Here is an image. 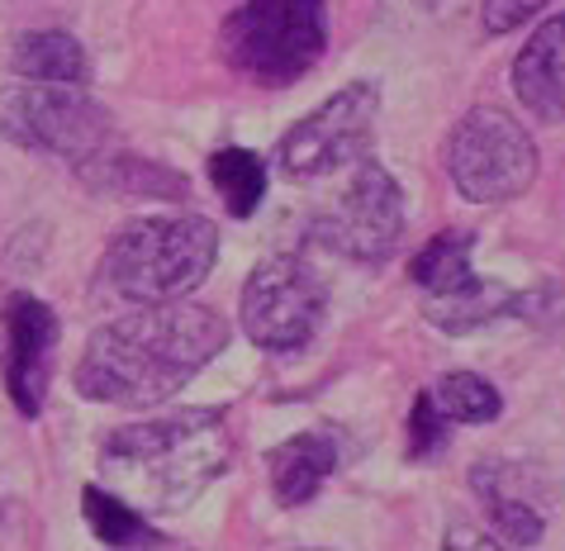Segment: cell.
Instances as JSON below:
<instances>
[{
  "mask_svg": "<svg viewBox=\"0 0 565 551\" xmlns=\"http://www.w3.org/2000/svg\"><path fill=\"white\" fill-rule=\"evenodd\" d=\"M224 348V314L191 300H162L96 328L72 381L96 404L148 409L195 381V371H205Z\"/></svg>",
  "mask_w": 565,
  "mask_h": 551,
  "instance_id": "cell-1",
  "label": "cell"
},
{
  "mask_svg": "<svg viewBox=\"0 0 565 551\" xmlns=\"http://www.w3.org/2000/svg\"><path fill=\"white\" fill-rule=\"evenodd\" d=\"M96 462L109 495L134 504L138 513H181L228 470V418L224 409H185L129 423L105 437Z\"/></svg>",
  "mask_w": 565,
  "mask_h": 551,
  "instance_id": "cell-2",
  "label": "cell"
},
{
  "mask_svg": "<svg viewBox=\"0 0 565 551\" xmlns=\"http://www.w3.org/2000/svg\"><path fill=\"white\" fill-rule=\"evenodd\" d=\"M218 224L205 214L134 219L109 239L100 257V286L134 305H162L191 295L214 272Z\"/></svg>",
  "mask_w": 565,
  "mask_h": 551,
  "instance_id": "cell-3",
  "label": "cell"
},
{
  "mask_svg": "<svg viewBox=\"0 0 565 551\" xmlns=\"http://www.w3.org/2000/svg\"><path fill=\"white\" fill-rule=\"evenodd\" d=\"M224 62L253 86H295L328 49L323 0H243L224 20Z\"/></svg>",
  "mask_w": 565,
  "mask_h": 551,
  "instance_id": "cell-4",
  "label": "cell"
},
{
  "mask_svg": "<svg viewBox=\"0 0 565 551\" xmlns=\"http://www.w3.org/2000/svg\"><path fill=\"white\" fill-rule=\"evenodd\" d=\"M115 119L109 109L82 96V86L14 82L0 91V138L24 152H49L62 162L90 167L105 157Z\"/></svg>",
  "mask_w": 565,
  "mask_h": 551,
  "instance_id": "cell-5",
  "label": "cell"
},
{
  "mask_svg": "<svg viewBox=\"0 0 565 551\" xmlns=\"http://www.w3.org/2000/svg\"><path fill=\"white\" fill-rule=\"evenodd\" d=\"M447 177L470 204H504L537 181V144L509 109L476 105L447 134Z\"/></svg>",
  "mask_w": 565,
  "mask_h": 551,
  "instance_id": "cell-6",
  "label": "cell"
},
{
  "mask_svg": "<svg viewBox=\"0 0 565 551\" xmlns=\"http://www.w3.org/2000/svg\"><path fill=\"white\" fill-rule=\"evenodd\" d=\"M328 286L300 257H266L243 286L238 324L262 352H300L319 338Z\"/></svg>",
  "mask_w": 565,
  "mask_h": 551,
  "instance_id": "cell-7",
  "label": "cell"
},
{
  "mask_svg": "<svg viewBox=\"0 0 565 551\" xmlns=\"http://www.w3.org/2000/svg\"><path fill=\"white\" fill-rule=\"evenodd\" d=\"M404 233V195L399 181L375 162V157H356L352 162V181L338 191V200L328 210L313 214V239L328 252L348 262H385L395 252Z\"/></svg>",
  "mask_w": 565,
  "mask_h": 551,
  "instance_id": "cell-8",
  "label": "cell"
},
{
  "mask_svg": "<svg viewBox=\"0 0 565 551\" xmlns=\"http://www.w3.org/2000/svg\"><path fill=\"white\" fill-rule=\"evenodd\" d=\"M375 109H381V91L371 82L342 86L338 96H328L313 115H305L280 138V171L295 181H323L333 171L352 167L371 148Z\"/></svg>",
  "mask_w": 565,
  "mask_h": 551,
  "instance_id": "cell-9",
  "label": "cell"
},
{
  "mask_svg": "<svg viewBox=\"0 0 565 551\" xmlns=\"http://www.w3.org/2000/svg\"><path fill=\"white\" fill-rule=\"evenodd\" d=\"M0 328H6V390L24 418H39L53 385L57 314L39 295L14 290L0 309Z\"/></svg>",
  "mask_w": 565,
  "mask_h": 551,
  "instance_id": "cell-10",
  "label": "cell"
},
{
  "mask_svg": "<svg viewBox=\"0 0 565 551\" xmlns=\"http://www.w3.org/2000/svg\"><path fill=\"white\" fill-rule=\"evenodd\" d=\"M470 490L480 495L499 538H509L513 547H537L546 538V490H552V480L537 466L480 462L470 470Z\"/></svg>",
  "mask_w": 565,
  "mask_h": 551,
  "instance_id": "cell-11",
  "label": "cell"
},
{
  "mask_svg": "<svg viewBox=\"0 0 565 551\" xmlns=\"http://www.w3.org/2000/svg\"><path fill=\"white\" fill-rule=\"evenodd\" d=\"M513 91L542 124H556L565 109V20H546L513 62Z\"/></svg>",
  "mask_w": 565,
  "mask_h": 551,
  "instance_id": "cell-12",
  "label": "cell"
},
{
  "mask_svg": "<svg viewBox=\"0 0 565 551\" xmlns=\"http://www.w3.org/2000/svg\"><path fill=\"white\" fill-rule=\"evenodd\" d=\"M10 67L20 72V82H39V86H86L90 76V57L82 49V39L67 29H29L14 39Z\"/></svg>",
  "mask_w": 565,
  "mask_h": 551,
  "instance_id": "cell-13",
  "label": "cell"
},
{
  "mask_svg": "<svg viewBox=\"0 0 565 551\" xmlns=\"http://www.w3.org/2000/svg\"><path fill=\"white\" fill-rule=\"evenodd\" d=\"M338 470V443L328 433H300L271 452V490L286 509H300Z\"/></svg>",
  "mask_w": 565,
  "mask_h": 551,
  "instance_id": "cell-14",
  "label": "cell"
},
{
  "mask_svg": "<svg viewBox=\"0 0 565 551\" xmlns=\"http://www.w3.org/2000/svg\"><path fill=\"white\" fill-rule=\"evenodd\" d=\"M518 309H523V295H513L509 286L484 280V276H470L457 290H443V295L423 300L428 324H437L443 333H476V328H484L490 319H504V314H518Z\"/></svg>",
  "mask_w": 565,
  "mask_h": 551,
  "instance_id": "cell-15",
  "label": "cell"
},
{
  "mask_svg": "<svg viewBox=\"0 0 565 551\" xmlns=\"http://www.w3.org/2000/svg\"><path fill=\"white\" fill-rule=\"evenodd\" d=\"M82 513H86V528L96 532L105 547L115 551H148V547H162L167 538L148 528V513H138L134 504H124L119 495H109L105 485H86L82 490Z\"/></svg>",
  "mask_w": 565,
  "mask_h": 551,
  "instance_id": "cell-16",
  "label": "cell"
},
{
  "mask_svg": "<svg viewBox=\"0 0 565 551\" xmlns=\"http://www.w3.org/2000/svg\"><path fill=\"white\" fill-rule=\"evenodd\" d=\"M470 252H476V233H470V229H447V233H437V239L423 243L418 257L409 262L414 286H423L428 295L457 290L461 280L476 276V266H470Z\"/></svg>",
  "mask_w": 565,
  "mask_h": 551,
  "instance_id": "cell-17",
  "label": "cell"
},
{
  "mask_svg": "<svg viewBox=\"0 0 565 551\" xmlns=\"http://www.w3.org/2000/svg\"><path fill=\"white\" fill-rule=\"evenodd\" d=\"M210 181H214L218 200L228 204L233 219L257 214V204L266 200V162L253 148H238V144L218 148L210 157Z\"/></svg>",
  "mask_w": 565,
  "mask_h": 551,
  "instance_id": "cell-18",
  "label": "cell"
},
{
  "mask_svg": "<svg viewBox=\"0 0 565 551\" xmlns=\"http://www.w3.org/2000/svg\"><path fill=\"white\" fill-rule=\"evenodd\" d=\"M428 395L451 423H494L504 414V395L476 371H447Z\"/></svg>",
  "mask_w": 565,
  "mask_h": 551,
  "instance_id": "cell-19",
  "label": "cell"
},
{
  "mask_svg": "<svg viewBox=\"0 0 565 551\" xmlns=\"http://www.w3.org/2000/svg\"><path fill=\"white\" fill-rule=\"evenodd\" d=\"M105 191H129V195H162V200H177L185 191V181L177 171H162V167H143V162H115L100 171Z\"/></svg>",
  "mask_w": 565,
  "mask_h": 551,
  "instance_id": "cell-20",
  "label": "cell"
},
{
  "mask_svg": "<svg viewBox=\"0 0 565 551\" xmlns=\"http://www.w3.org/2000/svg\"><path fill=\"white\" fill-rule=\"evenodd\" d=\"M447 437H451V418L433 404L428 390H423L414 400V414H409V456L414 462H428V456H437L447 447Z\"/></svg>",
  "mask_w": 565,
  "mask_h": 551,
  "instance_id": "cell-21",
  "label": "cell"
},
{
  "mask_svg": "<svg viewBox=\"0 0 565 551\" xmlns=\"http://www.w3.org/2000/svg\"><path fill=\"white\" fill-rule=\"evenodd\" d=\"M552 0H484L480 6V24L484 34H513V29H527L537 14H546Z\"/></svg>",
  "mask_w": 565,
  "mask_h": 551,
  "instance_id": "cell-22",
  "label": "cell"
},
{
  "mask_svg": "<svg viewBox=\"0 0 565 551\" xmlns=\"http://www.w3.org/2000/svg\"><path fill=\"white\" fill-rule=\"evenodd\" d=\"M443 551H504V542L476 523H451L443 532Z\"/></svg>",
  "mask_w": 565,
  "mask_h": 551,
  "instance_id": "cell-23",
  "label": "cell"
}]
</instances>
